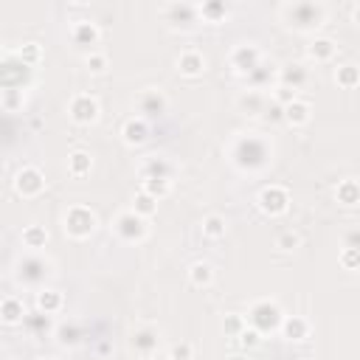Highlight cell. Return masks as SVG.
I'll return each instance as SVG.
<instances>
[{
	"label": "cell",
	"mask_w": 360,
	"mask_h": 360,
	"mask_svg": "<svg viewBox=\"0 0 360 360\" xmlns=\"http://www.w3.org/2000/svg\"><path fill=\"white\" fill-rule=\"evenodd\" d=\"M205 68H208V59H205V53L197 51V48H183V51L174 56V70H177L180 76H186V79L202 76Z\"/></svg>",
	"instance_id": "14"
},
{
	"label": "cell",
	"mask_w": 360,
	"mask_h": 360,
	"mask_svg": "<svg viewBox=\"0 0 360 360\" xmlns=\"http://www.w3.org/2000/svg\"><path fill=\"white\" fill-rule=\"evenodd\" d=\"M93 169V155L84 152V149H73L68 155V174L70 177H87Z\"/></svg>",
	"instance_id": "32"
},
{
	"label": "cell",
	"mask_w": 360,
	"mask_h": 360,
	"mask_svg": "<svg viewBox=\"0 0 360 360\" xmlns=\"http://www.w3.org/2000/svg\"><path fill=\"white\" fill-rule=\"evenodd\" d=\"M138 217H143V219H149V217H155L158 214V200L155 197H149V194H143L141 188L135 191V197H132V205H129Z\"/></svg>",
	"instance_id": "37"
},
{
	"label": "cell",
	"mask_w": 360,
	"mask_h": 360,
	"mask_svg": "<svg viewBox=\"0 0 360 360\" xmlns=\"http://www.w3.org/2000/svg\"><path fill=\"white\" fill-rule=\"evenodd\" d=\"M281 121L287 124V127H307L309 121H312V104L307 101V98H295V101H290L287 107H281Z\"/></svg>",
	"instance_id": "21"
},
{
	"label": "cell",
	"mask_w": 360,
	"mask_h": 360,
	"mask_svg": "<svg viewBox=\"0 0 360 360\" xmlns=\"http://www.w3.org/2000/svg\"><path fill=\"white\" fill-rule=\"evenodd\" d=\"M31 79V68L22 65L14 53L0 59V90H25Z\"/></svg>",
	"instance_id": "11"
},
{
	"label": "cell",
	"mask_w": 360,
	"mask_h": 360,
	"mask_svg": "<svg viewBox=\"0 0 360 360\" xmlns=\"http://www.w3.org/2000/svg\"><path fill=\"white\" fill-rule=\"evenodd\" d=\"M225 360H248V354H245V352H233V354H228Z\"/></svg>",
	"instance_id": "49"
},
{
	"label": "cell",
	"mask_w": 360,
	"mask_h": 360,
	"mask_svg": "<svg viewBox=\"0 0 360 360\" xmlns=\"http://www.w3.org/2000/svg\"><path fill=\"white\" fill-rule=\"evenodd\" d=\"M141 191L149 194V197H155V200L160 202L163 197L172 194V183H169V180H160V177H143V180H141Z\"/></svg>",
	"instance_id": "36"
},
{
	"label": "cell",
	"mask_w": 360,
	"mask_h": 360,
	"mask_svg": "<svg viewBox=\"0 0 360 360\" xmlns=\"http://www.w3.org/2000/svg\"><path fill=\"white\" fill-rule=\"evenodd\" d=\"M22 323L34 332V335H42L48 326H51V315H42V312H25V318H22Z\"/></svg>",
	"instance_id": "42"
},
{
	"label": "cell",
	"mask_w": 360,
	"mask_h": 360,
	"mask_svg": "<svg viewBox=\"0 0 360 360\" xmlns=\"http://www.w3.org/2000/svg\"><path fill=\"white\" fill-rule=\"evenodd\" d=\"M262 59H264V56H262V48H259L256 42H239V45H233L231 53H228V65H231V70L239 73V76H248Z\"/></svg>",
	"instance_id": "13"
},
{
	"label": "cell",
	"mask_w": 360,
	"mask_h": 360,
	"mask_svg": "<svg viewBox=\"0 0 360 360\" xmlns=\"http://www.w3.org/2000/svg\"><path fill=\"white\" fill-rule=\"evenodd\" d=\"M225 155L228 160L245 172V174H259L264 172L270 163H273V155H276V146L267 135L262 132H239L228 141L225 146Z\"/></svg>",
	"instance_id": "1"
},
{
	"label": "cell",
	"mask_w": 360,
	"mask_h": 360,
	"mask_svg": "<svg viewBox=\"0 0 360 360\" xmlns=\"http://www.w3.org/2000/svg\"><path fill=\"white\" fill-rule=\"evenodd\" d=\"M335 53H338V42L332 37H312V42L307 45V59L315 62V65L332 62Z\"/></svg>",
	"instance_id": "23"
},
{
	"label": "cell",
	"mask_w": 360,
	"mask_h": 360,
	"mask_svg": "<svg viewBox=\"0 0 360 360\" xmlns=\"http://www.w3.org/2000/svg\"><path fill=\"white\" fill-rule=\"evenodd\" d=\"M197 11H200V22H211V25L228 20V14H231V8H228L225 0H205V3H197Z\"/></svg>",
	"instance_id": "28"
},
{
	"label": "cell",
	"mask_w": 360,
	"mask_h": 360,
	"mask_svg": "<svg viewBox=\"0 0 360 360\" xmlns=\"http://www.w3.org/2000/svg\"><path fill=\"white\" fill-rule=\"evenodd\" d=\"M248 326L256 329L259 335H273L278 332L281 321H284V309L278 307V301L273 298H256L250 307H248V315H245Z\"/></svg>",
	"instance_id": "4"
},
{
	"label": "cell",
	"mask_w": 360,
	"mask_h": 360,
	"mask_svg": "<svg viewBox=\"0 0 360 360\" xmlns=\"http://www.w3.org/2000/svg\"><path fill=\"white\" fill-rule=\"evenodd\" d=\"M262 118H264V121H270V124H273V121H281V107L270 98V104H267V110H264V115H262Z\"/></svg>",
	"instance_id": "46"
},
{
	"label": "cell",
	"mask_w": 360,
	"mask_h": 360,
	"mask_svg": "<svg viewBox=\"0 0 360 360\" xmlns=\"http://www.w3.org/2000/svg\"><path fill=\"white\" fill-rule=\"evenodd\" d=\"M340 267L349 270V273H354L360 267V248H343L340 250Z\"/></svg>",
	"instance_id": "44"
},
{
	"label": "cell",
	"mask_w": 360,
	"mask_h": 360,
	"mask_svg": "<svg viewBox=\"0 0 360 360\" xmlns=\"http://www.w3.org/2000/svg\"><path fill=\"white\" fill-rule=\"evenodd\" d=\"M68 118L76 124V127H90L101 118V104L93 93H76L70 101H68Z\"/></svg>",
	"instance_id": "9"
},
{
	"label": "cell",
	"mask_w": 360,
	"mask_h": 360,
	"mask_svg": "<svg viewBox=\"0 0 360 360\" xmlns=\"http://www.w3.org/2000/svg\"><path fill=\"white\" fill-rule=\"evenodd\" d=\"M335 200H338L340 205H346V208H354V205L360 202V183H357L354 177L340 180V183L335 186Z\"/></svg>",
	"instance_id": "30"
},
{
	"label": "cell",
	"mask_w": 360,
	"mask_h": 360,
	"mask_svg": "<svg viewBox=\"0 0 360 360\" xmlns=\"http://www.w3.org/2000/svg\"><path fill=\"white\" fill-rule=\"evenodd\" d=\"M256 205H259V211H262L264 217H281V214H287V208H290V191H287L284 186L270 183V186H264V188L256 194Z\"/></svg>",
	"instance_id": "10"
},
{
	"label": "cell",
	"mask_w": 360,
	"mask_h": 360,
	"mask_svg": "<svg viewBox=\"0 0 360 360\" xmlns=\"http://www.w3.org/2000/svg\"><path fill=\"white\" fill-rule=\"evenodd\" d=\"M160 14L172 31H194L200 25L197 3H166L160 8Z\"/></svg>",
	"instance_id": "8"
},
{
	"label": "cell",
	"mask_w": 360,
	"mask_h": 360,
	"mask_svg": "<svg viewBox=\"0 0 360 360\" xmlns=\"http://www.w3.org/2000/svg\"><path fill=\"white\" fill-rule=\"evenodd\" d=\"M98 228V214L90 205H68V211L62 214V231L68 239L84 242L96 233Z\"/></svg>",
	"instance_id": "5"
},
{
	"label": "cell",
	"mask_w": 360,
	"mask_h": 360,
	"mask_svg": "<svg viewBox=\"0 0 360 360\" xmlns=\"http://www.w3.org/2000/svg\"><path fill=\"white\" fill-rule=\"evenodd\" d=\"M278 332L284 340H307L309 338V321L301 315H284Z\"/></svg>",
	"instance_id": "26"
},
{
	"label": "cell",
	"mask_w": 360,
	"mask_h": 360,
	"mask_svg": "<svg viewBox=\"0 0 360 360\" xmlns=\"http://www.w3.org/2000/svg\"><path fill=\"white\" fill-rule=\"evenodd\" d=\"M14 56H17L22 65H28V68L34 70V68L42 62V45H39V42H22V45L14 51Z\"/></svg>",
	"instance_id": "35"
},
{
	"label": "cell",
	"mask_w": 360,
	"mask_h": 360,
	"mask_svg": "<svg viewBox=\"0 0 360 360\" xmlns=\"http://www.w3.org/2000/svg\"><path fill=\"white\" fill-rule=\"evenodd\" d=\"M25 304H22V298H17V295H6L3 301H0V321L3 323H8V326H17V323H22V318H25Z\"/></svg>",
	"instance_id": "27"
},
{
	"label": "cell",
	"mask_w": 360,
	"mask_h": 360,
	"mask_svg": "<svg viewBox=\"0 0 360 360\" xmlns=\"http://www.w3.org/2000/svg\"><path fill=\"white\" fill-rule=\"evenodd\" d=\"M110 228H112V233H115L121 242H129V245H141V242L149 236V219L138 217L132 208L118 211V214L112 217Z\"/></svg>",
	"instance_id": "6"
},
{
	"label": "cell",
	"mask_w": 360,
	"mask_h": 360,
	"mask_svg": "<svg viewBox=\"0 0 360 360\" xmlns=\"http://www.w3.org/2000/svg\"><path fill=\"white\" fill-rule=\"evenodd\" d=\"M0 107L6 112H17L25 107V90H0Z\"/></svg>",
	"instance_id": "39"
},
{
	"label": "cell",
	"mask_w": 360,
	"mask_h": 360,
	"mask_svg": "<svg viewBox=\"0 0 360 360\" xmlns=\"http://www.w3.org/2000/svg\"><path fill=\"white\" fill-rule=\"evenodd\" d=\"M278 17L290 31L315 34L329 17V6L321 0H287L278 6Z\"/></svg>",
	"instance_id": "2"
},
{
	"label": "cell",
	"mask_w": 360,
	"mask_h": 360,
	"mask_svg": "<svg viewBox=\"0 0 360 360\" xmlns=\"http://www.w3.org/2000/svg\"><path fill=\"white\" fill-rule=\"evenodd\" d=\"M307 82H309V68H307L304 62H284V65H278V70H276V84L290 87V90H295V93L304 90Z\"/></svg>",
	"instance_id": "16"
},
{
	"label": "cell",
	"mask_w": 360,
	"mask_h": 360,
	"mask_svg": "<svg viewBox=\"0 0 360 360\" xmlns=\"http://www.w3.org/2000/svg\"><path fill=\"white\" fill-rule=\"evenodd\" d=\"M129 346L138 352V354H155L160 349V329L155 323H141L129 332Z\"/></svg>",
	"instance_id": "15"
},
{
	"label": "cell",
	"mask_w": 360,
	"mask_h": 360,
	"mask_svg": "<svg viewBox=\"0 0 360 360\" xmlns=\"http://www.w3.org/2000/svg\"><path fill=\"white\" fill-rule=\"evenodd\" d=\"M84 68L90 76H104L110 70V56L104 51H90L84 53Z\"/></svg>",
	"instance_id": "38"
},
{
	"label": "cell",
	"mask_w": 360,
	"mask_h": 360,
	"mask_svg": "<svg viewBox=\"0 0 360 360\" xmlns=\"http://www.w3.org/2000/svg\"><path fill=\"white\" fill-rule=\"evenodd\" d=\"M188 284L197 290H205L214 284V267L208 262H194L188 264Z\"/></svg>",
	"instance_id": "33"
},
{
	"label": "cell",
	"mask_w": 360,
	"mask_h": 360,
	"mask_svg": "<svg viewBox=\"0 0 360 360\" xmlns=\"http://www.w3.org/2000/svg\"><path fill=\"white\" fill-rule=\"evenodd\" d=\"M20 239H22V245H25L28 250H42V248L48 245L51 233H48V228H45V225H39V222H31V225H25V228H22Z\"/></svg>",
	"instance_id": "29"
},
{
	"label": "cell",
	"mask_w": 360,
	"mask_h": 360,
	"mask_svg": "<svg viewBox=\"0 0 360 360\" xmlns=\"http://www.w3.org/2000/svg\"><path fill=\"white\" fill-rule=\"evenodd\" d=\"M276 70H278V65H273V62L262 59V62H259V65L245 76L248 90H259V93H264L267 87H276Z\"/></svg>",
	"instance_id": "18"
},
{
	"label": "cell",
	"mask_w": 360,
	"mask_h": 360,
	"mask_svg": "<svg viewBox=\"0 0 360 360\" xmlns=\"http://www.w3.org/2000/svg\"><path fill=\"white\" fill-rule=\"evenodd\" d=\"M346 248H360V231L357 228H352L346 233Z\"/></svg>",
	"instance_id": "47"
},
{
	"label": "cell",
	"mask_w": 360,
	"mask_h": 360,
	"mask_svg": "<svg viewBox=\"0 0 360 360\" xmlns=\"http://www.w3.org/2000/svg\"><path fill=\"white\" fill-rule=\"evenodd\" d=\"M51 276H53V262L48 256H42L39 250H28L14 262V281L20 287L39 290V287H45V281Z\"/></svg>",
	"instance_id": "3"
},
{
	"label": "cell",
	"mask_w": 360,
	"mask_h": 360,
	"mask_svg": "<svg viewBox=\"0 0 360 360\" xmlns=\"http://www.w3.org/2000/svg\"><path fill=\"white\" fill-rule=\"evenodd\" d=\"M118 135H121V141H124L127 146H132V149H135V146H143V143L149 141V121L132 115V118H127V121L121 124Z\"/></svg>",
	"instance_id": "19"
},
{
	"label": "cell",
	"mask_w": 360,
	"mask_h": 360,
	"mask_svg": "<svg viewBox=\"0 0 360 360\" xmlns=\"http://www.w3.org/2000/svg\"><path fill=\"white\" fill-rule=\"evenodd\" d=\"M53 338H56V343H59V346L73 349V346H79V343H82L84 332H82V323H79V321H59V323L53 326Z\"/></svg>",
	"instance_id": "25"
},
{
	"label": "cell",
	"mask_w": 360,
	"mask_h": 360,
	"mask_svg": "<svg viewBox=\"0 0 360 360\" xmlns=\"http://www.w3.org/2000/svg\"><path fill=\"white\" fill-rule=\"evenodd\" d=\"M149 360H172V357H169V352H160V349H158L155 354H149Z\"/></svg>",
	"instance_id": "48"
},
{
	"label": "cell",
	"mask_w": 360,
	"mask_h": 360,
	"mask_svg": "<svg viewBox=\"0 0 360 360\" xmlns=\"http://www.w3.org/2000/svg\"><path fill=\"white\" fill-rule=\"evenodd\" d=\"M132 107L138 112V118L149 121V118H163L169 112V96L160 87H143L135 93Z\"/></svg>",
	"instance_id": "7"
},
{
	"label": "cell",
	"mask_w": 360,
	"mask_h": 360,
	"mask_svg": "<svg viewBox=\"0 0 360 360\" xmlns=\"http://www.w3.org/2000/svg\"><path fill=\"white\" fill-rule=\"evenodd\" d=\"M267 104H270V96H267V93H259V90H242V93L236 96L239 112H245V115H250V118H262L264 110H267Z\"/></svg>",
	"instance_id": "20"
},
{
	"label": "cell",
	"mask_w": 360,
	"mask_h": 360,
	"mask_svg": "<svg viewBox=\"0 0 360 360\" xmlns=\"http://www.w3.org/2000/svg\"><path fill=\"white\" fill-rule=\"evenodd\" d=\"M233 340H236V346H239L242 352H248V349H256V346L262 343V335H259L256 329H250V326H245V329H242V332H239V335H236Z\"/></svg>",
	"instance_id": "43"
},
{
	"label": "cell",
	"mask_w": 360,
	"mask_h": 360,
	"mask_svg": "<svg viewBox=\"0 0 360 360\" xmlns=\"http://www.w3.org/2000/svg\"><path fill=\"white\" fill-rule=\"evenodd\" d=\"M166 352H169V357H172V360H194V346H191L188 340L172 343Z\"/></svg>",
	"instance_id": "45"
},
{
	"label": "cell",
	"mask_w": 360,
	"mask_h": 360,
	"mask_svg": "<svg viewBox=\"0 0 360 360\" xmlns=\"http://www.w3.org/2000/svg\"><path fill=\"white\" fill-rule=\"evenodd\" d=\"M34 307L42 315H56L65 307V295L59 290H53V287H39L37 295H34Z\"/></svg>",
	"instance_id": "24"
},
{
	"label": "cell",
	"mask_w": 360,
	"mask_h": 360,
	"mask_svg": "<svg viewBox=\"0 0 360 360\" xmlns=\"http://www.w3.org/2000/svg\"><path fill=\"white\" fill-rule=\"evenodd\" d=\"M332 79H335L338 87H343V90H354V87L360 84V68H357L354 62H343V65L335 68Z\"/></svg>",
	"instance_id": "31"
},
{
	"label": "cell",
	"mask_w": 360,
	"mask_h": 360,
	"mask_svg": "<svg viewBox=\"0 0 360 360\" xmlns=\"http://www.w3.org/2000/svg\"><path fill=\"white\" fill-rule=\"evenodd\" d=\"M276 248H278L281 253H292L295 248H301V236H298L295 231H281V233L276 236Z\"/></svg>",
	"instance_id": "41"
},
{
	"label": "cell",
	"mask_w": 360,
	"mask_h": 360,
	"mask_svg": "<svg viewBox=\"0 0 360 360\" xmlns=\"http://www.w3.org/2000/svg\"><path fill=\"white\" fill-rule=\"evenodd\" d=\"M228 233V219L222 214H205L202 217V236L205 239H222Z\"/></svg>",
	"instance_id": "34"
},
{
	"label": "cell",
	"mask_w": 360,
	"mask_h": 360,
	"mask_svg": "<svg viewBox=\"0 0 360 360\" xmlns=\"http://www.w3.org/2000/svg\"><path fill=\"white\" fill-rule=\"evenodd\" d=\"M45 186H48V180H45V174H42L39 166H22L14 174V191L22 200H37L45 191Z\"/></svg>",
	"instance_id": "12"
},
{
	"label": "cell",
	"mask_w": 360,
	"mask_h": 360,
	"mask_svg": "<svg viewBox=\"0 0 360 360\" xmlns=\"http://www.w3.org/2000/svg\"><path fill=\"white\" fill-rule=\"evenodd\" d=\"M141 180L143 177H160V180H169L172 183V177H174V163L169 160V158H163V155H149V158H143V163H141Z\"/></svg>",
	"instance_id": "22"
},
{
	"label": "cell",
	"mask_w": 360,
	"mask_h": 360,
	"mask_svg": "<svg viewBox=\"0 0 360 360\" xmlns=\"http://www.w3.org/2000/svg\"><path fill=\"white\" fill-rule=\"evenodd\" d=\"M245 326H248V321H245L242 312H228V315L222 318V332H225V338H236Z\"/></svg>",
	"instance_id": "40"
},
{
	"label": "cell",
	"mask_w": 360,
	"mask_h": 360,
	"mask_svg": "<svg viewBox=\"0 0 360 360\" xmlns=\"http://www.w3.org/2000/svg\"><path fill=\"white\" fill-rule=\"evenodd\" d=\"M70 42L82 51H96V45L101 42V28L93 22V20H76L70 25Z\"/></svg>",
	"instance_id": "17"
}]
</instances>
